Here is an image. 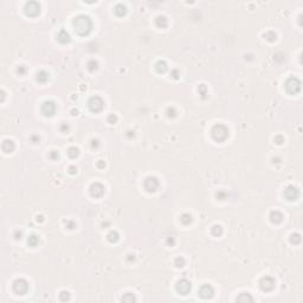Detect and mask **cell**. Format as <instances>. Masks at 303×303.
Here are the masks:
<instances>
[{
	"instance_id": "obj_1",
	"label": "cell",
	"mask_w": 303,
	"mask_h": 303,
	"mask_svg": "<svg viewBox=\"0 0 303 303\" xmlns=\"http://www.w3.org/2000/svg\"><path fill=\"white\" fill-rule=\"evenodd\" d=\"M73 28L77 35L80 36H88L90 32L92 31V20L85 16V14H80L73 19Z\"/></svg>"
},
{
	"instance_id": "obj_2",
	"label": "cell",
	"mask_w": 303,
	"mask_h": 303,
	"mask_svg": "<svg viewBox=\"0 0 303 303\" xmlns=\"http://www.w3.org/2000/svg\"><path fill=\"white\" fill-rule=\"evenodd\" d=\"M211 135L215 142H224L229 137V129L225 125L218 123L211 129Z\"/></svg>"
},
{
	"instance_id": "obj_3",
	"label": "cell",
	"mask_w": 303,
	"mask_h": 303,
	"mask_svg": "<svg viewBox=\"0 0 303 303\" xmlns=\"http://www.w3.org/2000/svg\"><path fill=\"white\" fill-rule=\"evenodd\" d=\"M301 80L296 77H290L285 82V90L290 94V95H296L301 91Z\"/></svg>"
},
{
	"instance_id": "obj_4",
	"label": "cell",
	"mask_w": 303,
	"mask_h": 303,
	"mask_svg": "<svg viewBox=\"0 0 303 303\" xmlns=\"http://www.w3.org/2000/svg\"><path fill=\"white\" fill-rule=\"evenodd\" d=\"M88 107L92 113H101L104 108V101L99 96H92L88 101Z\"/></svg>"
},
{
	"instance_id": "obj_5",
	"label": "cell",
	"mask_w": 303,
	"mask_h": 303,
	"mask_svg": "<svg viewBox=\"0 0 303 303\" xmlns=\"http://www.w3.org/2000/svg\"><path fill=\"white\" fill-rule=\"evenodd\" d=\"M24 12H25V14L27 17H32V18L39 16V13H40L39 2H37V1H28V2H26L25 6H24Z\"/></svg>"
},
{
	"instance_id": "obj_6",
	"label": "cell",
	"mask_w": 303,
	"mask_h": 303,
	"mask_svg": "<svg viewBox=\"0 0 303 303\" xmlns=\"http://www.w3.org/2000/svg\"><path fill=\"white\" fill-rule=\"evenodd\" d=\"M12 289L17 295H25L28 290V282L24 278H18L13 282Z\"/></svg>"
},
{
	"instance_id": "obj_7",
	"label": "cell",
	"mask_w": 303,
	"mask_h": 303,
	"mask_svg": "<svg viewBox=\"0 0 303 303\" xmlns=\"http://www.w3.org/2000/svg\"><path fill=\"white\" fill-rule=\"evenodd\" d=\"M143 187L147 192L153 193L159 188V180L155 177H147L143 181Z\"/></svg>"
},
{
	"instance_id": "obj_8",
	"label": "cell",
	"mask_w": 303,
	"mask_h": 303,
	"mask_svg": "<svg viewBox=\"0 0 303 303\" xmlns=\"http://www.w3.org/2000/svg\"><path fill=\"white\" fill-rule=\"evenodd\" d=\"M191 289H192V284L186 278H182V279L178 281V283L175 285V290L180 295H187L191 291Z\"/></svg>"
},
{
	"instance_id": "obj_9",
	"label": "cell",
	"mask_w": 303,
	"mask_h": 303,
	"mask_svg": "<svg viewBox=\"0 0 303 303\" xmlns=\"http://www.w3.org/2000/svg\"><path fill=\"white\" fill-rule=\"evenodd\" d=\"M275 284H276L275 279L270 276L262 277L260 281H259V286H260V289L263 291H271L275 288Z\"/></svg>"
},
{
	"instance_id": "obj_10",
	"label": "cell",
	"mask_w": 303,
	"mask_h": 303,
	"mask_svg": "<svg viewBox=\"0 0 303 303\" xmlns=\"http://www.w3.org/2000/svg\"><path fill=\"white\" fill-rule=\"evenodd\" d=\"M56 109L57 106L54 101H45L44 103L42 104V114L45 116H52L56 113Z\"/></svg>"
},
{
	"instance_id": "obj_11",
	"label": "cell",
	"mask_w": 303,
	"mask_h": 303,
	"mask_svg": "<svg viewBox=\"0 0 303 303\" xmlns=\"http://www.w3.org/2000/svg\"><path fill=\"white\" fill-rule=\"evenodd\" d=\"M284 196H285V199H288L289 201H295V200H297L298 196H300V191H298V188L297 187L290 185V186H288V187L284 189Z\"/></svg>"
},
{
	"instance_id": "obj_12",
	"label": "cell",
	"mask_w": 303,
	"mask_h": 303,
	"mask_svg": "<svg viewBox=\"0 0 303 303\" xmlns=\"http://www.w3.org/2000/svg\"><path fill=\"white\" fill-rule=\"evenodd\" d=\"M214 295V289L211 284H204L200 286L199 289V296L204 300H208V298H212Z\"/></svg>"
},
{
	"instance_id": "obj_13",
	"label": "cell",
	"mask_w": 303,
	"mask_h": 303,
	"mask_svg": "<svg viewBox=\"0 0 303 303\" xmlns=\"http://www.w3.org/2000/svg\"><path fill=\"white\" fill-rule=\"evenodd\" d=\"M106 192V187L101 182H94L90 186V194L94 198H101Z\"/></svg>"
},
{
	"instance_id": "obj_14",
	"label": "cell",
	"mask_w": 303,
	"mask_h": 303,
	"mask_svg": "<svg viewBox=\"0 0 303 303\" xmlns=\"http://www.w3.org/2000/svg\"><path fill=\"white\" fill-rule=\"evenodd\" d=\"M57 40H58L61 44H68V43H70L71 37H70L69 32H68L66 30H61V31L57 33Z\"/></svg>"
},
{
	"instance_id": "obj_15",
	"label": "cell",
	"mask_w": 303,
	"mask_h": 303,
	"mask_svg": "<svg viewBox=\"0 0 303 303\" xmlns=\"http://www.w3.org/2000/svg\"><path fill=\"white\" fill-rule=\"evenodd\" d=\"M14 148H16V144L14 142L12 141V140H4L2 143H1V149L4 153H6V154H11L12 152L14 151Z\"/></svg>"
},
{
	"instance_id": "obj_16",
	"label": "cell",
	"mask_w": 303,
	"mask_h": 303,
	"mask_svg": "<svg viewBox=\"0 0 303 303\" xmlns=\"http://www.w3.org/2000/svg\"><path fill=\"white\" fill-rule=\"evenodd\" d=\"M269 218H270V222L272 224H279L282 223V220H283V214L281 213L279 211H271L270 212V215H269Z\"/></svg>"
},
{
	"instance_id": "obj_17",
	"label": "cell",
	"mask_w": 303,
	"mask_h": 303,
	"mask_svg": "<svg viewBox=\"0 0 303 303\" xmlns=\"http://www.w3.org/2000/svg\"><path fill=\"white\" fill-rule=\"evenodd\" d=\"M155 70L158 73H165L168 70V65L165 61H158L155 64Z\"/></svg>"
},
{
	"instance_id": "obj_18",
	"label": "cell",
	"mask_w": 303,
	"mask_h": 303,
	"mask_svg": "<svg viewBox=\"0 0 303 303\" xmlns=\"http://www.w3.org/2000/svg\"><path fill=\"white\" fill-rule=\"evenodd\" d=\"M237 302H243V303H248V302H253V297L249 294V293H241L238 295V297L236 298Z\"/></svg>"
},
{
	"instance_id": "obj_19",
	"label": "cell",
	"mask_w": 303,
	"mask_h": 303,
	"mask_svg": "<svg viewBox=\"0 0 303 303\" xmlns=\"http://www.w3.org/2000/svg\"><path fill=\"white\" fill-rule=\"evenodd\" d=\"M36 80L39 82V83H42V84H44L46 83L47 80H49V73L45 71V70H40V71L37 72L36 75Z\"/></svg>"
},
{
	"instance_id": "obj_20",
	"label": "cell",
	"mask_w": 303,
	"mask_h": 303,
	"mask_svg": "<svg viewBox=\"0 0 303 303\" xmlns=\"http://www.w3.org/2000/svg\"><path fill=\"white\" fill-rule=\"evenodd\" d=\"M114 13H115L117 17H123L127 13V7H125L123 4H117L115 7H114Z\"/></svg>"
},
{
	"instance_id": "obj_21",
	"label": "cell",
	"mask_w": 303,
	"mask_h": 303,
	"mask_svg": "<svg viewBox=\"0 0 303 303\" xmlns=\"http://www.w3.org/2000/svg\"><path fill=\"white\" fill-rule=\"evenodd\" d=\"M155 24L159 28H166L167 25H168V20L165 16H159L155 19Z\"/></svg>"
},
{
	"instance_id": "obj_22",
	"label": "cell",
	"mask_w": 303,
	"mask_h": 303,
	"mask_svg": "<svg viewBox=\"0 0 303 303\" xmlns=\"http://www.w3.org/2000/svg\"><path fill=\"white\" fill-rule=\"evenodd\" d=\"M38 243H39V238H38V236H36V234H31L28 237V239H27V244L31 248H36L37 245H38Z\"/></svg>"
},
{
	"instance_id": "obj_23",
	"label": "cell",
	"mask_w": 303,
	"mask_h": 303,
	"mask_svg": "<svg viewBox=\"0 0 303 303\" xmlns=\"http://www.w3.org/2000/svg\"><path fill=\"white\" fill-rule=\"evenodd\" d=\"M180 222L184 224V225H189V224L193 222V218L189 213H184L180 217Z\"/></svg>"
},
{
	"instance_id": "obj_24",
	"label": "cell",
	"mask_w": 303,
	"mask_h": 303,
	"mask_svg": "<svg viewBox=\"0 0 303 303\" xmlns=\"http://www.w3.org/2000/svg\"><path fill=\"white\" fill-rule=\"evenodd\" d=\"M211 233L213 234L214 237H220L223 234V227L220 225H213L212 229H211Z\"/></svg>"
},
{
	"instance_id": "obj_25",
	"label": "cell",
	"mask_w": 303,
	"mask_h": 303,
	"mask_svg": "<svg viewBox=\"0 0 303 303\" xmlns=\"http://www.w3.org/2000/svg\"><path fill=\"white\" fill-rule=\"evenodd\" d=\"M107 238L110 243H116V241L120 239V234H118V232L116 231H110L108 233Z\"/></svg>"
},
{
	"instance_id": "obj_26",
	"label": "cell",
	"mask_w": 303,
	"mask_h": 303,
	"mask_svg": "<svg viewBox=\"0 0 303 303\" xmlns=\"http://www.w3.org/2000/svg\"><path fill=\"white\" fill-rule=\"evenodd\" d=\"M68 155H69L70 159H76L80 155V149L77 147H70L68 149Z\"/></svg>"
},
{
	"instance_id": "obj_27",
	"label": "cell",
	"mask_w": 303,
	"mask_h": 303,
	"mask_svg": "<svg viewBox=\"0 0 303 303\" xmlns=\"http://www.w3.org/2000/svg\"><path fill=\"white\" fill-rule=\"evenodd\" d=\"M87 68H88V70H89L90 72L96 71V70L98 69V63H97V61H95V59H91V61H89V62H88V64H87Z\"/></svg>"
},
{
	"instance_id": "obj_28",
	"label": "cell",
	"mask_w": 303,
	"mask_h": 303,
	"mask_svg": "<svg viewBox=\"0 0 303 303\" xmlns=\"http://www.w3.org/2000/svg\"><path fill=\"white\" fill-rule=\"evenodd\" d=\"M121 301H122V302H129V303H132V302H135V301H136V297H135V296H134L132 293H127V294H125L123 296H122Z\"/></svg>"
},
{
	"instance_id": "obj_29",
	"label": "cell",
	"mask_w": 303,
	"mask_h": 303,
	"mask_svg": "<svg viewBox=\"0 0 303 303\" xmlns=\"http://www.w3.org/2000/svg\"><path fill=\"white\" fill-rule=\"evenodd\" d=\"M264 38L267 39V42H275L277 39V35L274 31H269L267 33H264Z\"/></svg>"
},
{
	"instance_id": "obj_30",
	"label": "cell",
	"mask_w": 303,
	"mask_h": 303,
	"mask_svg": "<svg viewBox=\"0 0 303 303\" xmlns=\"http://www.w3.org/2000/svg\"><path fill=\"white\" fill-rule=\"evenodd\" d=\"M301 234L300 233H293L290 236V243L291 244H300L301 243Z\"/></svg>"
},
{
	"instance_id": "obj_31",
	"label": "cell",
	"mask_w": 303,
	"mask_h": 303,
	"mask_svg": "<svg viewBox=\"0 0 303 303\" xmlns=\"http://www.w3.org/2000/svg\"><path fill=\"white\" fill-rule=\"evenodd\" d=\"M198 91H199V95L203 98L207 97V88H206L205 84H200L199 88H198Z\"/></svg>"
},
{
	"instance_id": "obj_32",
	"label": "cell",
	"mask_w": 303,
	"mask_h": 303,
	"mask_svg": "<svg viewBox=\"0 0 303 303\" xmlns=\"http://www.w3.org/2000/svg\"><path fill=\"white\" fill-rule=\"evenodd\" d=\"M174 264H175V267H185V264H186L185 258H184V257H177V258L174 259Z\"/></svg>"
},
{
	"instance_id": "obj_33",
	"label": "cell",
	"mask_w": 303,
	"mask_h": 303,
	"mask_svg": "<svg viewBox=\"0 0 303 303\" xmlns=\"http://www.w3.org/2000/svg\"><path fill=\"white\" fill-rule=\"evenodd\" d=\"M177 114H178V111H177V109L174 107H170L167 109V116L170 117V118H174L177 116Z\"/></svg>"
},
{
	"instance_id": "obj_34",
	"label": "cell",
	"mask_w": 303,
	"mask_h": 303,
	"mask_svg": "<svg viewBox=\"0 0 303 303\" xmlns=\"http://www.w3.org/2000/svg\"><path fill=\"white\" fill-rule=\"evenodd\" d=\"M59 300L63 301V302L69 301V300H70V294H69L68 291H62V293L59 294Z\"/></svg>"
},
{
	"instance_id": "obj_35",
	"label": "cell",
	"mask_w": 303,
	"mask_h": 303,
	"mask_svg": "<svg viewBox=\"0 0 303 303\" xmlns=\"http://www.w3.org/2000/svg\"><path fill=\"white\" fill-rule=\"evenodd\" d=\"M64 223H65V226H66L69 230H72V229L76 227V223H75L73 220H71V219H68V220H65Z\"/></svg>"
},
{
	"instance_id": "obj_36",
	"label": "cell",
	"mask_w": 303,
	"mask_h": 303,
	"mask_svg": "<svg viewBox=\"0 0 303 303\" xmlns=\"http://www.w3.org/2000/svg\"><path fill=\"white\" fill-rule=\"evenodd\" d=\"M49 158H50L51 160H57V159L59 158V153L57 151H51L49 153Z\"/></svg>"
},
{
	"instance_id": "obj_37",
	"label": "cell",
	"mask_w": 303,
	"mask_h": 303,
	"mask_svg": "<svg viewBox=\"0 0 303 303\" xmlns=\"http://www.w3.org/2000/svg\"><path fill=\"white\" fill-rule=\"evenodd\" d=\"M108 122L110 125H115L116 122H117V116L114 115V114H110V115L108 116Z\"/></svg>"
},
{
	"instance_id": "obj_38",
	"label": "cell",
	"mask_w": 303,
	"mask_h": 303,
	"mask_svg": "<svg viewBox=\"0 0 303 303\" xmlns=\"http://www.w3.org/2000/svg\"><path fill=\"white\" fill-rule=\"evenodd\" d=\"M26 71H27V69H26V66L25 65H19L18 66V69H17V72H18L19 75H25L26 73Z\"/></svg>"
},
{
	"instance_id": "obj_39",
	"label": "cell",
	"mask_w": 303,
	"mask_h": 303,
	"mask_svg": "<svg viewBox=\"0 0 303 303\" xmlns=\"http://www.w3.org/2000/svg\"><path fill=\"white\" fill-rule=\"evenodd\" d=\"M170 76H172L174 80H178L179 76H180V71H179L178 69H174V70L170 71Z\"/></svg>"
},
{
	"instance_id": "obj_40",
	"label": "cell",
	"mask_w": 303,
	"mask_h": 303,
	"mask_svg": "<svg viewBox=\"0 0 303 303\" xmlns=\"http://www.w3.org/2000/svg\"><path fill=\"white\" fill-rule=\"evenodd\" d=\"M274 141H275L277 144H282V143L284 142V139H283V136H282V135H277L276 137L274 139Z\"/></svg>"
},
{
	"instance_id": "obj_41",
	"label": "cell",
	"mask_w": 303,
	"mask_h": 303,
	"mask_svg": "<svg viewBox=\"0 0 303 303\" xmlns=\"http://www.w3.org/2000/svg\"><path fill=\"white\" fill-rule=\"evenodd\" d=\"M217 198L219 199V200H224L225 198H226V193L225 192H223V191H219V192H217Z\"/></svg>"
},
{
	"instance_id": "obj_42",
	"label": "cell",
	"mask_w": 303,
	"mask_h": 303,
	"mask_svg": "<svg viewBox=\"0 0 303 303\" xmlns=\"http://www.w3.org/2000/svg\"><path fill=\"white\" fill-rule=\"evenodd\" d=\"M30 140H31V142L32 143H38L39 142V140H40V137H39L37 134H35V135H31Z\"/></svg>"
},
{
	"instance_id": "obj_43",
	"label": "cell",
	"mask_w": 303,
	"mask_h": 303,
	"mask_svg": "<svg viewBox=\"0 0 303 303\" xmlns=\"http://www.w3.org/2000/svg\"><path fill=\"white\" fill-rule=\"evenodd\" d=\"M59 129H61V132H62V133H66V132L69 130V125H66V123H62L61 127H59Z\"/></svg>"
},
{
	"instance_id": "obj_44",
	"label": "cell",
	"mask_w": 303,
	"mask_h": 303,
	"mask_svg": "<svg viewBox=\"0 0 303 303\" xmlns=\"http://www.w3.org/2000/svg\"><path fill=\"white\" fill-rule=\"evenodd\" d=\"M98 146H99V141L98 140H92L91 141V147L92 148H97Z\"/></svg>"
},
{
	"instance_id": "obj_45",
	"label": "cell",
	"mask_w": 303,
	"mask_h": 303,
	"mask_svg": "<svg viewBox=\"0 0 303 303\" xmlns=\"http://www.w3.org/2000/svg\"><path fill=\"white\" fill-rule=\"evenodd\" d=\"M14 238L18 241V239H21V232L20 231H16L14 232Z\"/></svg>"
},
{
	"instance_id": "obj_46",
	"label": "cell",
	"mask_w": 303,
	"mask_h": 303,
	"mask_svg": "<svg viewBox=\"0 0 303 303\" xmlns=\"http://www.w3.org/2000/svg\"><path fill=\"white\" fill-rule=\"evenodd\" d=\"M69 170H70V173H71V174H75V173H77V167L71 166V167H69Z\"/></svg>"
},
{
	"instance_id": "obj_47",
	"label": "cell",
	"mask_w": 303,
	"mask_h": 303,
	"mask_svg": "<svg viewBox=\"0 0 303 303\" xmlns=\"http://www.w3.org/2000/svg\"><path fill=\"white\" fill-rule=\"evenodd\" d=\"M97 166L99 167V168H102V167H104V166H106V163H104V162H102V161H99V162L97 163Z\"/></svg>"
},
{
	"instance_id": "obj_48",
	"label": "cell",
	"mask_w": 303,
	"mask_h": 303,
	"mask_svg": "<svg viewBox=\"0 0 303 303\" xmlns=\"http://www.w3.org/2000/svg\"><path fill=\"white\" fill-rule=\"evenodd\" d=\"M167 243H168V244H170V245H173V244H174V239H173V238L170 237V238H168V239H167Z\"/></svg>"
},
{
	"instance_id": "obj_49",
	"label": "cell",
	"mask_w": 303,
	"mask_h": 303,
	"mask_svg": "<svg viewBox=\"0 0 303 303\" xmlns=\"http://www.w3.org/2000/svg\"><path fill=\"white\" fill-rule=\"evenodd\" d=\"M4 101H5V91L1 90V102H4Z\"/></svg>"
},
{
	"instance_id": "obj_50",
	"label": "cell",
	"mask_w": 303,
	"mask_h": 303,
	"mask_svg": "<svg viewBox=\"0 0 303 303\" xmlns=\"http://www.w3.org/2000/svg\"><path fill=\"white\" fill-rule=\"evenodd\" d=\"M37 220L43 222V220H44V217H43V215H38V217H37Z\"/></svg>"
}]
</instances>
